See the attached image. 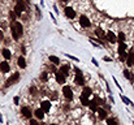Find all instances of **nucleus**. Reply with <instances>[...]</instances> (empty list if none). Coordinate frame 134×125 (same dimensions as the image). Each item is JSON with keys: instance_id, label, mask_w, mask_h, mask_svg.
I'll use <instances>...</instances> for the list:
<instances>
[{"instance_id": "20e7f679", "label": "nucleus", "mask_w": 134, "mask_h": 125, "mask_svg": "<svg viewBox=\"0 0 134 125\" xmlns=\"http://www.w3.org/2000/svg\"><path fill=\"white\" fill-rule=\"evenodd\" d=\"M63 94H64V97L68 100L73 99V91H72V89L69 87V86H64V87H63Z\"/></svg>"}, {"instance_id": "5701e85b", "label": "nucleus", "mask_w": 134, "mask_h": 125, "mask_svg": "<svg viewBox=\"0 0 134 125\" xmlns=\"http://www.w3.org/2000/svg\"><path fill=\"white\" fill-rule=\"evenodd\" d=\"M91 92H93V91H91V89H90V87H85V89H83V91H82V95H85V97H87V98H88V97L91 95Z\"/></svg>"}, {"instance_id": "c85d7f7f", "label": "nucleus", "mask_w": 134, "mask_h": 125, "mask_svg": "<svg viewBox=\"0 0 134 125\" xmlns=\"http://www.w3.org/2000/svg\"><path fill=\"white\" fill-rule=\"evenodd\" d=\"M118 41H120V42H124V41H125V34H124V33L118 34Z\"/></svg>"}, {"instance_id": "f03ea898", "label": "nucleus", "mask_w": 134, "mask_h": 125, "mask_svg": "<svg viewBox=\"0 0 134 125\" xmlns=\"http://www.w3.org/2000/svg\"><path fill=\"white\" fill-rule=\"evenodd\" d=\"M76 83L77 85H85L83 74H82V72H81L78 68H76Z\"/></svg>"}, {"instance_id": "ea45409f", "label": "nucleus", "mask_w": 134, "mask_h": 125, "mask_svg": "<svg viewBox=\"0 0 134 125\" xmlns=\"http://www.w3.org/2000/svg\"><path fill=\"white\" fill-rule=\"evenodd\" d=\"M133 65H134V64H133Z\"/></svg>"}, {"instance_id": "f257e3e1", "label": "nucleus", "mask_w": 134, "mask_h": 125, "mask_svg": "<svg viewBox=\"0 0 134 125\" xmlns=\"http://www.w3.org/2000/svg\"><path fill=\"white\" fill-rule=\"evenodd\" d=\"M25 8H26V5H25V2H24V0H17L16 7H14V13H16L17 16H20L22 12L25 11Z\"/></svg>"}, {"instance_id": "58836bf2", "label": "nucleus", "mask_w": 134, "mask_h": 125, "mask_svg": "<svg viewBox=\"0 0 134 125\" xmlns=\"http://www.w3.org/2000/svg\"><path fill=\"white\" fill-rule=\"evenodd\" d=\"M51 125H56V124H51Z\"/></svg>"}, {"instance_id": "7ed1b4c3", "label": "nucleus", "mask_w": 134, "mask_h": 125, "mask_svg": "<svg viewBox=\"0 0 134 125\" xmlns=\"http://www.w3.org/2000/svg\"><path fill=\"white\" fill-rule=\"evenodd\" d=\"M18 80H20V74H18V73H14V74H12V76L8 78V80H7L5 86H11V85H13V83H16Z\"/></svg>"}, {"instance_id": "4c0bfd02", "label": "nucleus", "mask_w": 134, "mask_h": 125, "mask_svg": "<svg viewBox=\"0 0 134 125\" xmlns=\"http://www.w3.org/2000/svg\"><path fill=\"white\" fill-rule=\"evenodd\" d=\"M61 2H66V0H61Z\"/></svg>"}, {"instance_id": "e433bc0d", "label": "nucleus", "mask_w": 134, "mask_h": 125, "mask_svg": "<svg viewBox=\"0 0 134 125\" xmlns=\"http://www.w3.org/2000/svg\"><path fill=\"white\" fill-rule=\"evenodd\" d=\"M0 122H3V117H2V113H0Z\"/></svg>"}, {"instance_id": "423d86ee", "label": "nucleus", "mask_w": 134, "mask_h": 125, "mask_svg": "<svg viewBox=\"0 0 134 125\" xmlns=\"http://www.w3.org/2000/svg\"><path fill=\"white\" fill-rule=\"evenodd\" d=\"M79 23H81V26H82V27H88L91 25L86 16H81V17H79Z\"/></svg>"}, {"instance_id": "c9c22d12", "label": "nucleus", "mask_w": 134, "mask_h": 125, "mask_svg": "<svg viewBox=\"0 0 134 125\" xmlns=\"http://www.w3.org/2000/svg\"><path fill=\"white\" fill-rule=\"evenodd\" d=\"M2 38H3V31L0 30V39H2Z\"/></svg>"}, {"instance_id": "72a5a7b5", "label": "nucleus", "mask_w": 134, "mask_h": 125, "mask_svg": "<svg viewBox=\"0 0 134 125\" xmlns=\"http://www.w3.org/2000/svg\"><path fill=\"white\" fill-rule=\"evenodd\" d=\"M13 100H14V103H16V104H17V103H18V102H20V98H18V97H14V99H13Z\"/></svg>"}, {"instance_id": "f704fd0d", "label": "nucleus", "mask_w": 134, "mask_h": 125, "mask_svg": "<svg viewBox=\"0 0 134 125\" xmlns=\"http://www.w3.org/2000/svg\"><path fill=\"white\" fill-rule=\"evenodd\" d=\"M104 60H106V61H111V57H108V56H106V57H104Z\"/></svg>"}, {"instance_id": "b1692460", "label": "nucleus", "mask_w": 134, "mask_h": 125, "mask_svg": "<svg viewBox=\"0 0 134 125\" xmlns=\"http://www.w3.org/2000/svg\"><path fill=\"white\" fill-rule=\"evenodd\" d=\"M81 102H82V104H83V106H88V102H90V100L87 99V97L82 95V97H81Z\"/></svg>"}, {"instance_id": "a878e982", "label": "nucleus", "mask_w": 134, "mask_h": 125, "mask_svg": "<svg viewBox=\"0 0 134 125\" xmlns=\"http://www.w3.org/2000/svg\"><path fill=\"white\" fill-rule=\"evenodd\" d=\"M121 99H122V100L125 102V103H126V104H129V106H131V107L134 106V104H133V102H131L130 99H128V98H126V97H121Z\"/></svg>"}, {"instance_id": "6ab92c4d", "label": "nucleus", "mask_w": 134, "mask_h": 125, "mask_svg": "<svg viewBox=\"0 0 134 125\" xmlns=\"http://www.w3.org/2000/svg\"><path fill=\"white\" fill-rule=\"evenodd\" d=\"M11 31H12V37H13V39H17L20 38V35L17 34V31H16V29H14V25H13V22H12V25H11Z\"/></svg>"}, {"instance_id": "aec40b11", "label": "nucleus", "mask_w": 134, "mask_h": 125, "mask_svg": "<svg viewBox=\"0 0 134 125\" xmlns=\"http://www.w3.org/2000/svg\"><path fill=\"white\" fill-rule=\"evenodd\" d=\"M18 65H20V68H22V69L26 68V61H25V57H24V56L18 57Z\"/></svg>"}, {"instance_id": "dca6fc26", "label": "nucleus", "mask_w": 134, "mask_h": 125, "mask_svg": "<svg viewBox=\"0 0 134 125\" xmlns=\"http://www.w3.org/2000/svg\"><path fill=\"white\" fill-rule=\"evenodd\" d=\"M44 112H43V109L40 108V109H35V112H34V115H35V117H36V119H38V120H42L43 119V115Z\"/></svg>"}, {"instance_id": "2f4dec72", "label": "nucleus", "mask_w": 134, "mask_h": 125, "mask_svg": "<svg viewBox=\"0 0 134 125\" xmlns=\"http://www.w3.org/2000/svg\"><path fill=\"white\" fill-rule=\"evenodd\" d=\"M30 125H38V121H36V120H30Z\"/></svg>"}, {"instance_id": "f8f14e48", "label": "nucleus", "mask_w": 134, "mask_h": 125, "mask_svg": "<svg viewBox=\"0 0 134 125\" xmlns=\"http://www.w3.org/2000/svg\"><path fill=\"white\" fill-rule=\"evenodd\" d=\"M126 64H128L129 67H131L134 64V52H131L130 55L126 56Z\"/></svg>"}, {"instance_id": "0eeeda50", "label": "nucleus", "mask_w": 134, "mask_h": 125, "mask_svg": "<svg viewBox=\"0 0 134 125\" xmlns=\"http://www.w3.org/2000/svg\"><path fill=\"white\" fill-rule=\"evenodd\" d=\"M65 14H66V17H69V18H74V17H76V12L73 11V8H69V7L65 8Z\"/></svg>"}, {"instance_id": "2eb2a0df", "label": "nucleus", "mask_w": 134, "mask_h": 125, "mask_svg": "<svg viewBox=\"0 0 134 125\" xmlns=\"http://www.w3.org/2000/svg\"><path fill=\"white\" fill-rule=\"evenodd\" d=\"M60 73H63L65 77L69 74V65H61V68H60V70H59Z\"/></svg>"}, {"instance_id": "cd10ccee", "label": "nucleus", "mask_w": 134, "mask_h": 125, "mask_svg": "<svg viewBox=\"0 0 134 125\" xmlns=\"http://www.w3.org/2000/svg\"><path fill=\"white\" fill-rule=\"evenodd\" d=\"M95 33H96V35H98V37H104V31L102 30V29H96V31H95Z\"/></svg>"}, {"instance_id": "c756f323", "label": "nucleus", "mask_w": 134, "mask_h": 125, "mask_svg": "<svg viewBox=\"0 0 134 125\" xmlns=\"http://www.w3.org/2000/svg\"><path fill=\"white\" fill-rule=\"evenodd\" d=\"M40 80H42V81H47V73H42Z\"/></svg>"}, {"instance_id": "39448f33", "label": "nucleus", "mask_w": 134, "mask_h": 125, "mask_svg": "<svg viewBox=\"0 0 134 125\" xmlns=\"http://www.w3.org/2000/svg\"><path fill=\"white\" fill-rule=\"evenodd\" d=\"M125 48H126V46H125V43L124 42H120V46H118V53H120V57L124 60V59H126V52H125Z\"/></svg>"}, {"instance_id": "9b49d317", "label": "nucleus", "mask_w": 134, "mask_h": 125, "mask_svg": "<svg viewBox=\"0 0 134 125\" xmlns=\"http://www.w3.org/2000/svg\"><path fill=\"white\" fill-rule=\"evenodd\" d=\"M0 70H2V72H4V73H7V72L9 70V64L7 62V60L3 61V62H0Z\"/></svg>"}, {"instance_id": "1a4fd4ad", "label": "nucleus", "mask_w": 134, "mask_h": 125, "mask_svg": "<svg viewBox=\"0 0 134 125\" xmlns=\"http://www.w3.org/2000/svg\"><path fill=\"white\" fill-rule=\"evenodd\" d=\"M13 25H14V29H16L17 34L21 37V35H22V33H24V29H22V25H21L20 22H13Z\"/></svg>"}, {"instance_id": "412c9836", "label": "nucleus", "mask_w": 134, "mask_h": 125, "mask_svg": "<svg viewBox=\"0 0 134 125\" xmlns=\"http://www.w3.org/2000/svg\"><path fill=\"white\" fill-rule=\"evenodd\" d=\"M2 53H3V56H4L5 60H9V59H11V51H9V50L4 48V50L2 51Z\"/></svg>"}, {"instance_id": "9d476101", "label": "nucleus", "mask_w": 134, "mask_h": 125, "mask_svg": "<svg viewBox=\"0 0 134 125\" xmlns=\"http://www.w3.org/2000/svg\"><path fill=\"white\" fill-rule=\"evenodd\" d=\"M21 113L24 115L25 117H27V119H30V117H31V111L27 107H22L21 108Z\"/></svg>"}, {"instance_id": "a211bd4d", "label": "nucleus", "mask_w": 134, "mask_h": 125, "mask_svg": "<svg viewBox=\"0 0 134 125\" xmlns=\"http://www.w3.org/2000/svg\"><path fill=\"white\" fill-rule=\"evenodd\" d=\"M88 107H90L94 112L98 111V103H96L95 100H90V102H88Z\"/></svg>"}, {"instance_id": "4468645a", "label": "nucleus", "mask_w": 134, "mask_h": 125, "mask_svg": "<svg viewBox=\"0 0 134 125\" xmlns=\"http://www.w3.org/2000/svg\"><path fill=\"white\" fill-rule=\"evenodd\" d=\"M56 81H57L59 83H64V82H65V76H64L63 73H60V72H57V73H56Z\"/></svg>"}, {"instance_id": "7c9ffc66", "label": "nucleus", "mask_w": 134, "mask_h": 125, "mask_svg": "<svg viewBox=\"0 0 134 125\" xmlns=\"http://www.w3.org/2000/svg\"><path fill=\"white\" fill-rule=\"evenodd\" d=\"M9 16H11L12 21H14V20H16V13H14V12H11V13H9Z\"/></svg>"}, {"instance_id": "f3484780", "label": "nucleus", "mask_w": 134, "mask_h": 125, "mask_svg": "<svg viewBox=\"0 0 134 125\" xmlns=\"http://www.w3.org/2000/svg\"><path fill=\"white\" fill-rule=\"evenodd\" d=\"M98 116H99L100 120H104V119H107V112L104 111V109L99 108V109H98Z\"/></svg>"}, {"instance_id": "6e6552de", "label": "nucleus", "mask_w": 134, "mask_h": 125, "mask_svg": "<svg viewBox=\"0 0 134 125\" xmlns=\"http://www.w3.org/2000/svg\"><path fill=\"white\" fill-rule=\"evenodd\" d=\"M50 108H51V102H50V100L42 102V109H43V112H48Z\"/></svg>"}, {"instance_id": "393cba45", "label": "nucleus", "mask_w": 134, "mask_h": 125, "mask_svg": "<svg viewBox=\"0 0 134 125\" xmlns=\"http://www.w3.org/2000/svg\"><path fill=\"white\" fill-rule=\"evenodd\" d=\"M124 76H125L126 78H128L129 81H133V78H134V77H133V76L129 73V70H124Z\"/></svg>"}, {"instance_id": "ddd939ff", "label": "nucleus", "mask_w": 134, "mask_h": 125, "mask_svg": "<svg viewBox=\"0 0 134 125\" xmlns=\"http://www.w3.org/2000/svg\"><path fill=\"white\" fill-rule=\"evenodd\" d=\"M107 39H108L111 43H116L117 42V38H116V35L112 33V31H109V33L107 34Z\"/></svg>"}, {"instance_id": "473e14b6", "label": "nucleus", "mask_w": 134, "mask_h": 125, "mask_svg": "<svg viewBox=\"0 0 134 125\" xmlns=\"http://www.w3.org/2000/svg\"><path fill=\"white\" fill-rule=\"evenodd\" d=\"M30 92L33 94V95H35V92H36V89H35V87H31V89H30Z\"/></svg>"}, {"instance_id": "4be33fe9", "label": "nucleus", "mask_w": 134, "mask_h": 125, "mask_svg": "<svg viewBox=\"0 0 134 125\" xmlns=\"http://www.w3.org/2000/svg\"><path fill=\"white\" fill-rule=\"evenodd\" d=\"M48 59H50V61H51V62H54V64H56V65L59 64V62H60V59H59L57 56H54V55H51V56H50Z\"/></svg>"}, {"instance_id": "bb28decb", "label": "nucleus", "mask_w": 134, "mask_h": 125, "mask_svg": "<svg viewBox=\"0 0 134 125\" xmlns=\"http://www.w3.org/2000/svg\"><path fill=\"white\" fill-rule=\"evenodd\" d=\"M107 124L108 125H117V121L115 119H107Z\"/></svg>"}]
</instances>
